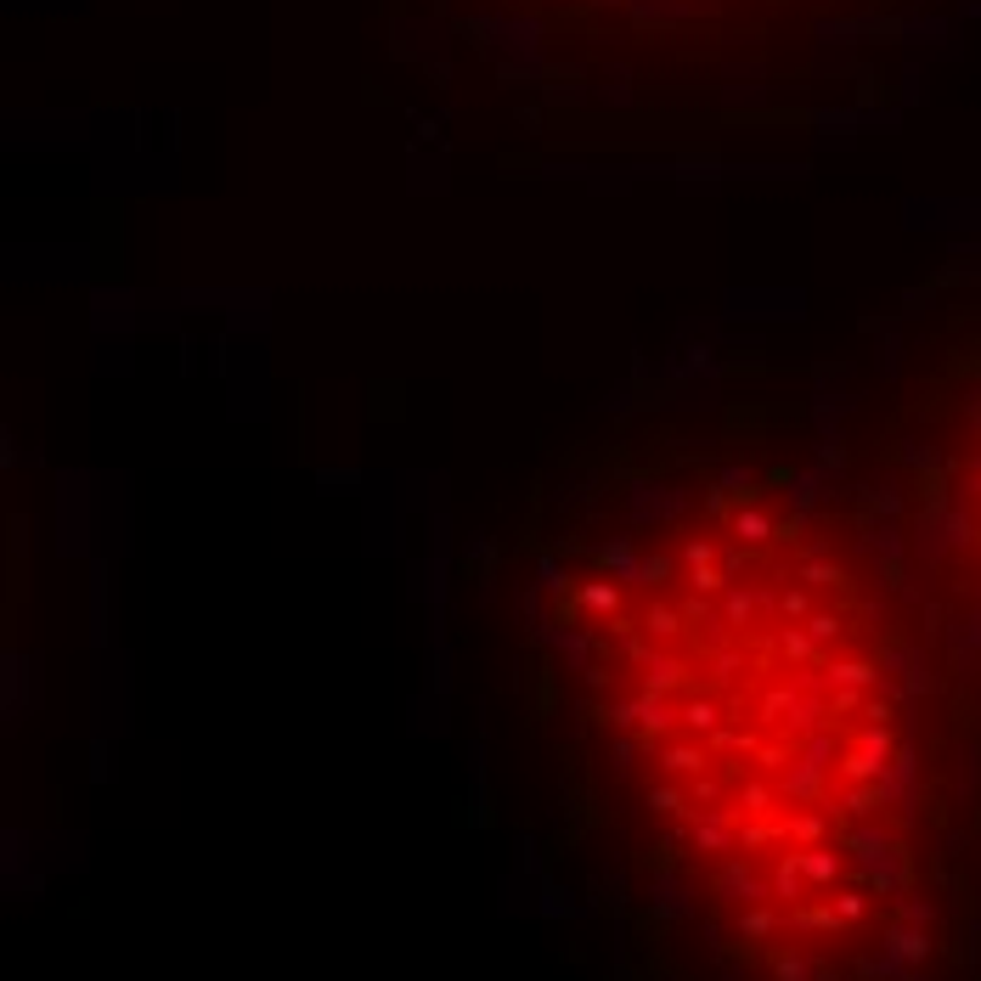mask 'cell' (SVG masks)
<instances>
[{
    "label": "cell",
    "mask_w": 981,
    "mask_h": 981,
    "mask_svg": "<svg viewBox=\"0 0 981 981\" xmlns=\"http://www.w3.org/2000/svg\"><path fill=\"white\" fill-rule=\"evenodd\" d=\"M643 840L756 981H869L919 897V717L863 542L751 475L654 497L558 581Z\"/></svg>",
    "instance_id": "6da1fadb"
},
{
    "label": "cell",
    "mask_w": 981,
    "mask_h": 981,
    "mask_svg": "<svg viewBox=\"0 0 981 981\" xmlns=\"http://www.w3.org/2000/svg\"><path fill=\"white\" fill-rule=\"evenodd\" d=\"M908 457L925 547L981 621V356L919 401Z\"/></svg>",
    "instance_id": "7a4b0ae2"
}]
</instances>
